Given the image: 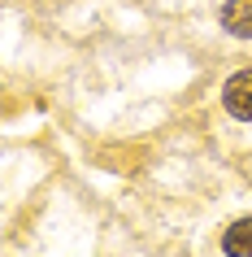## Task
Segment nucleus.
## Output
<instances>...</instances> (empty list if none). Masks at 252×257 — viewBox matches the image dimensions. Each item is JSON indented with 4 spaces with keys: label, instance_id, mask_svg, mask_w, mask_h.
Here are the masks:
<instances>
[{
    "label": "nucleus",
    "instance_id": "1",
    "mask_svg": "<svg viewBox=\"0 0 252 257\" xmlns=\"http://www.w3.org/2000/svg\"><path fill=\"white\" fill-rule=\"evenodd\" d=\"M222 100H226V109H230L239 122H252V70H239L235 79L226 83Z\"/></svg>",
    "mask_w": 252,
    "mask_h": 257
},
{
    "label": "nucleus",
    "instance_id": "2",
    "mask_svg": "<svg viewBox=\"0 0 252 257\" xmlns=\"http://www.w3.org/2000/svg\"><path fill=\"white\" fill-rule=\"evenodd\" d=\"M222 27L230 31V35H243V40H252V0H226Z\"/></svg>",
    "mask_w": 252,
    "mask_h": 257
},
{
    "label": "nucleus",
    "instance_id": "3",
    "mask_svg": "<svg viewBox=\"0 0 252 257\" xmlns=\"http://www.w3.org/2000/svg\"><path fill=\"white\" fill-rule=\"evenodd\" d=\"M222 248L226 257H252V218H239L235 227H226Z\"/></svg>",
    "mask_w": 252,
    "mask_h": 257
}]
</instances>
